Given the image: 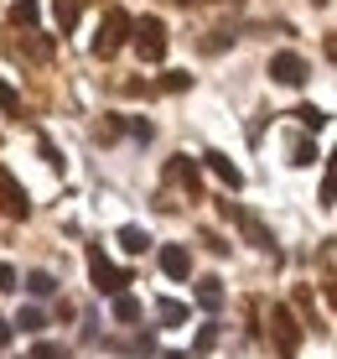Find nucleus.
<instances>
[{"label":"nucleus","instance_id":"obj_20","mask_svg":"<svg viewBox=\"0 0 337 359\" xmlns=\"http://www.w3.org/2000/svg\"><path fill=\"white\" fill-rule=\"evenodd\" d=\"M0 109H6V115H16V120H21V94L10 89L6 79H0Z\"/></svg>","mask_w":337,"mask_h":359},{"label":"nucleus","instance_id":"obj_30","mask_svg":"<svg viewBox=\"0 0 337 359\" xmlns=\"http://www.w3.org/2000/svg\"><path fill=\"white\" fill-rule=\"evenodd\" d=\"M317 6H327V0H317Z\"/></svg>","mask_w":337,"mask_h":359},{"label":"nucleus","instance_id":"obj_19","mask_svg":"<svg viewBox=\"0 0 337 359\" xmlns=\"http://www.w3.org/2000/svg\"><path fill=\"white\" fill-rule=\"evenodd\" d=\"M296 120H301L306 130H322V126H327V109H317V104H301V109H296Z\"/></svg>","mask_w":337,"mask_h":359},{"label":"nucleus","instance_id":"obj_28","mask_svg":"<svg viewBox=\"0 0 337 359\" xmlns=\"http://www.w3.org/2000/svg\"><path fill=\"white\" fill-rule=\"evenodd\" d=\"M177 6H203V0H177Z\"/></svg>","mask_w":337,"mask_h":359},{"label":"nucleus","instance_id":"obj_12","mask_svg":"<svg viewBox=\"0 0 337 359\" xmlns=\"http://www.w3.org/2000/svg\"><path fill=\"white\" fill-rule=\"evenodd\" d=\"M145 245H151V234H145L141 224H124V229H120V250H130V255H145Z\"/></svg>","mask_w":337,"mask_h":359},{"label":"nucleus","instance_id":"obj_5","mask_svg":"<svg viewBox=\"0 0 337 359\" xmlns=\"http://www.w3.org/2000/svg\"><path fill=\"white\" fill-rule=\"evenodd\" d=\"M270 79H275L280 89H301V83L311 79V68H306L301 53H275L270 57Z\"/></svg>","mask_w":337,"mask_h":359},{"label":"nucleus","instance_id":"obj_22","mask_svg":"<svg viewBox=\"0 0 337 359\" xmlns=\"http://www.w3.org/2000/svg\"><path fill=\"white\" fill-rule=\"evenodd\" d=\"M187 83H192V79H187V73H161V89H166V94H182Z\"/></svg>","mask_w":337,"mask_h":359},{"label":"nucleus","instance_id":"obj_16","mask_svg":"<svg viewBox=\"0 0 337 359\" xmlns=\"http://www.w3.org/2000/svg\"><path fill=\"white\" fill-rule=\"evenodd\" d=\"M115 318L120 323H135V318H141V302H135L130 292H115Z\"/></svg>","mask_w":337,"mask_h":359},{"label":"nucleus","instance_id":"obj_24","mask_svg":"<svg viewBox=\"0 0 337 359\" xmlns=\"http://www.w3.org/2000/svg\"><path fill=\"white\" fill-rule=\"evenodd\" d=\"M31 359H68V354H62L57 344H36V349H31Z\"/></svg>","mask_w":337,"mask_h":359},{"label":"nucleus","instance_id":"obj_11","mask_svg":"<svg viewBox=\"0 0 337 359\" xmlns=\"http://www.w3.org/2000/svg\"><path fill=\"white\" fill-rule=\"evenodd\" d=\"M197 302H203L208 313H218V307H223V281L218 276H203V281H197Z\"/></svg>","mask_w":337,"mask_h":359},{"label":"nucleus","instance_id":"obj_18","mask_svg":"<svg viewBox=\"0 0 337 359\" xmlns=\"http://www.w3.org/2000/svg\"><path fill=\"white\" fill-rule=\"evenodd\" d=\"M27 292H31V297H52V292H57V281L47 276V271H31V276H27Z\"/></svg>","mask_w":337,"mask_h":359},{"label":"nucleus","instance_id":"obj_26","mask_svg":"<svg viewBox=\"0 0 337 359\" xmlns=\"http://www.w3.org/2000/svg\"><path fill=\"white\" fill-rule=\"evenodd\" d=\"M213 344H218V328H213V323L197 328V349H213Z\"/></svg>","mask_w":337,"mask_h":359},{"label":"nucleus","instance_id":"obj_23","mask_svg":"<svg viewBox=\"0 0 337 359\" xmlns=\"http://www.w3.org/2000/svg\"><path fill=\"white\" fill-rule=\"evenodd\" d=\"M94 135H99V141H115V135H120V115H104V126H99Z\"/></svg>","mask_w":337,"mask_h":359},{"label":"nucleus","instance_id":"obj_2","mask_svg":"<svg viewBox=\"0 0 337 359\" xmlns=\"http://www.w3.org/2000/svg\"><path fill=\"white\" fill-rule=\"evenodd\" d=\"M130 36H135V53H141L145 63H161V57H166V21L161 16H145L141 27H130Z\"/></svg>","mask_w":337,"mask_h":359},{"label":"nucleus","instance_id":"obj_7","mask_svg":"<svg viewBox=\"0 0 337 359\" xmlns=\"http://www.w3.org/2000/svg\"><path fill=\"white\" fill-rule=\"evenodd\" d=\"M0 214H6V219H27V214H31V203H27V188H21V182L10 177L6 167H0Z\"/></svg>","mask_w":337,"mask_h":359},{"label":"nucleus","instance_id":"obj_27","mask_svg":"<svg viewBox=\"0 0 337 359\" xmlns=\"http://www.w3.org/2000/svg\"><path fill=\"white\" fill-rule=\"evenodd\" d=\"M0 344H10V323H0Z\"/></svg>","mask_w":337,"mask_h":359},{"label":"nucleus","instance_id":"obj_4","mask_svg":"<svg viewBox=\"0 0 337 359\" xmlns=\"http://www.w3.org/2000/svg\"><path fill=\"white\" fill-rule=\"evenodd\" d=\"M218 208H223V219H234V224L244 229V240L254 245V250H275V234H270L265 224H259V219L249 214V208H239V203H218Z\"/></svg>","mask_w":337,"mask_h":359},{"label":"nucleus","instance_id":"obj_9","mask_svg":"<svg viewBox=\"0 0 337 359\" xmlns=\"http://www.w3.org/2000/svg\"><path fill=\"white\" fill-rule=\"evenodd\" d=\"M161 271H166L171 281H187L192 276V255H187L182 245H166V250H161Z\"/></svg>","mask_w":337,"mask_h":359},{"label":"nucleus","instance_id":"obj_17","mask_svg":"<svg viewBox=\"0 0 337 359\" xmlns=\"http://www.w3.org/2000/svg\"><path fill=\"white\" fill-rule=\"evenodd\" d=\"M156 318H161L166 328H177V323H187V307H182V302H156Z\"/></svg>","mask_w":337,"mask_h":359},{"label":"nucleus","instance_id":"obj_29","mask_svg":"<svg viewBox=\"0 0 337 359\" xmlns=\"http://www.w3.org/2000/svg\"><path fill=\"white\" fill-rule=\"evenodd\" d=\"M166 359H187V354H177V349H171V354H166Z\"/></svg>","mask_w":337,"mask_h":359},{"label":"nucleus","instance_id":"obj_15","mask_svg":"<svg viewBox=\"0 0 337 359\" xmlns=\"http://www.w3.org/2000/svg\"><path fill=\"white\" fill-rule=\"evenodd\" d=\"M10 328H21V333H42V328H47V313H42V307H21V318H16Z\"/></svg>","mask_w":337,"mask_h":359},{"label":"nucleus","instance_id":"obj_8","mask_svg":"<svg viewBox=\"0 0 337 359\" xmlns=\"http://www.w3.org/2000/svg\"><path fill=\"white\" fill-rule=\"evenodd\" d=\"M166 188L197 198V162H192V156H171V162H166Z\"/></svg>","mask_w":337,"mask_h":359},{"label":"nucleus","instance_id":"obj_10","mask_svg":"<svg viewBox=\"0 0 337 359\" xmlns=\"http://www.w3.org/2000/svg\"><path fill=\"white\" fill-rule=\"evenodd\" d=\"M203 162H208V167H213V172H218V177H223V182H229V188H239V182H244V172H239V167H234V162H229V156H223V151H208V156H203Z\"/></svg>","mask_w":337,"mask_h":359},{"label":"nucleus","instance_id":"obj_3","mask_svg":"<svg viewBox=\"0 0 337 359\" xmlns=\"http://www.w3.org/2000/svg\"><path fill=\"white\" fill-rule=\"evenodd\" d=\"M270 339H275V349L285 359H296V349H301V323H296L291 307H270Z\"/></svg>","mask_w":337,"mask_h":359},{"label":"nucleus","instance_id":"obj_14","mask_svg":"<svg viewBox=\"0 0 337 359\" xmlns=\"http://www.w3.org/2000/svg\"><path fill=\"white\" fill-rule=\"evenodd\" d=\"M78 6H83V0H52L57 32H73V27H78Z\"/></svg>","mask_w":337,"mask_h":359},{"label":"nucleus","instance_id":"obj_25","mask_svg":"<svg viewBox=\"0 0 337 359\" xmlns=\"http://www.w3.org/2000/svg\"><path fill=\"white\" fill-rule=\"evenodd\" d=\"M0 292H16V266L0 261Z\"/></svg>","mask_w":337,"mask_h":359},{"label":"nucleus","instance_id":"obj_21","mask_svg":"<svg viewBox=\"0 0 337 359\" xmlns=\"http://www.w3.org/2000/svg\"><path fill=\"white\" fill-rule=\"evenodd\" d=\"M291 162L296 167H311V162H317V146H311V141H291Z\"/></svg>","mask_w":337,"mask_h":359},{"label":"nucleus","instance_id":"obj_1","mask_svg":"<svg viewBox=\"0 0 337 359\" xmlns=\"http://www.w3.org/2000/svg\"><path fill=\"white\" fill-rule=\"evenodd\" d=\"M130 27H135V21H130V11H124V6H109L104 16H99L94 42H89V47H94V57H115L120 47L130 42Z\"/></svg>","mask_w":337,"mask_h":359},{"label":"nucleus","instance_id":"obj_6","mask_svg":"<svg viewBox=\"0 0 337 359\" xmlns=\"http://www.w3.org/2000/svg\"><path fill=\"white\" fill-rule=\"evenodd\" d=\"M89 276H94V287L99 292H120V287H130V271H120V266H109L104 255L89 245Z\"/></svg>","mask_w":337,"mask_h":359},{"label":"nucleus","instance_id":"obj_13","mask_svg":"<svg viewBox=\"0 0 337 359\" xmlns=\"http://www.w3.org/2000/svg\"><path fill=\"white\" fill-rule=\"evenodd\" d=\"M10 27H21V32L36 27V0H10Z\"/></svg>","mask_w":337,"mask_h":359}]
</instances>
